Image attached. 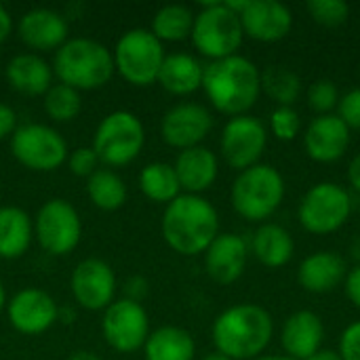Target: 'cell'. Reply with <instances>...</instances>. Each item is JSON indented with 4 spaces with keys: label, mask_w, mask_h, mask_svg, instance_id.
<instances>
[{
    "label": "cell",
    "mask_w": 360,
    "mask_h": 360,
    "mask_svg": "<svg viewBox=\"0 0 360 360\" xmlns=\"http://www.w3.org/2000/svg\"><path fill=\"white\" fill-rule=\"evenodd\" d=\"M202 91L217 112L230 118L245 116L262 95V70L243 55L209 61Z\"/></svg>",
    "instance_id": "cell-1"
},
{
    "label": "cell",
    "mask_w": 360,
    "mask_h": 360,
    "mask_svg": "<svg viewBox=\"0 0 360 360\" xmlns=\"http://www.w3.org/2000/svg\"><path fill=\"white\" fill-rule=\"evenodd\" d=\"M160 232L175 253L186 257L202 255L219 236V213L205 196L179 194L167 205Z\"/></svg>",
    "instance_id": "cell-2"
},
{
    "label": "cell",
    "mask_w": 360,
    "mask_h": 360,
    "mask_svg": "<svg viewBox=\"0 0 360 360\" xmlns=\"http://www.w3.org/2000/svg\"><path fill=\"white\" fill-rule=\"evenodd\" d=\"M211 338L215 350L230 360H255L274 338V321L257 304H236L215 319Z\"/></svg>",
    "instance_id": "cell-3"
},
{
    "label": "cell",
    "mask_w": 360,
    "mask_h": 360,
    "mask_svg": "<svg viewBox=\"0 0 360 360\" xmlns=\"http://www.w3.org/2000/svg\"><path fill=\"white\" fill-rule=\"evenodd\" d=\"M112 51L93 38H68L55 51L53 74L61 84L76 91H95L110 82L114 76Z\"/></svg>",
    "instance_id": "cell-4"
},
{
    "label": "cell",
    "mask_w": 360,
    "mask_h": 360,
    "mask_svg": "<svg viewBox=\"0 0 360 360\" xmlns=\"http://www.w3.org/2000/svg\"><path fill=\"white\" fill-rule=\"evenodd\" d=\"M285 194L287 186L281 171L259 162L236 175L230 190V202L245 221L262 226L281 209Z\"/></svg>",
    "instance_id": "cell-5"
},
{
    "label": "cell",
    "mask_w": 360,
    "mask_h": 360,
    "mask_svg": "<svg viewBox=\"0 0 360 360\" xmlns=\"http://www.w3.org/2000/svg\"><path fill=\"white\" fill-rule=\"evenodd\" d=\"M190 38L194 49L202 57L217 61L238 55L245 32L240 25V17L232 13L226 2H205L194 15Z\"/></svg>",
    "instance_id": "cell-6"
},
{
    "label": "cell",
    "mask_w": 360,
    "mask_h": 360,
    "mask_svg": "<svg viewBox=\"0 0 360 360\" xmlns=\"http://www.w3.org/2000/svg\"><path fill=\"white\" fill-rule=\"evenodd\" d=\"M114 70L135 86H150L156 82L162 61L167 57L162 42L146 27L124 32L114 51Z\"/></svg>",
    "instance_id": "cell-7"
},
{
    "label": "cell",
    "mask_w": 360,
    "mask_h": 360,
    "mask_svg": "<svg viewBox=\"0 0 360 360\" xmlns=\"http://www.w3.org/2000/svg\"><path fill=\"white\" fill-rule=\"evenodd\" d=\"M143 143L146 129L141 120L129 110H114L97 124L91 148L99 162L108 167H124L139 156Z\"/></svg>",
    "instance_id": "cell-8"
},
{
    "label": "cell",
    "mask_w": 360,
    "mask_h": 360,
    "mask_svg": "<svg viewBox=\"0 0 360 360\" xmlns=\"http://www.w3.org/2000/svg\"><path fill=\"white\" fill-rule=\"evenodd\" d=\"M352 215L350 192L333 181L312 186L300 200L297 219L302 228L314 236H327L342 230Z\"/></svg>",
    "instance_id": "cell-9"
},
{
    "label": "cell",
    "mask_w": 360,
    "mask_h": 360,
    "mask_svg": "<svg viewBox=\"0 0 360 360\" xmlns=\"http://www.w3.org/2000/svg\"><path fill=\"white\" fill-rule=\"evenodd\" d=\"M11 152L25 169L49 173L68 160V143L59 131L46 124H21L11 137Z\"/></svg>",
    "instance_id": "cell-10"
},
{
    "label": "cell",
    "mask_w": 360,
    "mask_h": 360,
    "mask_svg": "<svg viewBox=\"0 0 360 360\" xmlns=\"http://www.w3.org/2000/svg\"><path fill=\"white\" fill-rule=\"evenodd\" d=\"M34 236L42 251L53 257L72 253L82 236V221L78 211L63 198L46 200L36 213Z\"/></svg>",
    "instance_id": "cell-11"
},
{
    "label": "cell",
    "mask_w": 360,
    "mask_h": 360,
    "mask_svg": "<svg viewBox=\"0 0 360 360\" xmlns=\"http://www.w3.org/2000/svg\"><path fill=\"white\" fill-rule=\"evenodd\" d=\"M268 148V129L266 124L251 116L230 118L219 137V152L224 162L234 171H245L262 162V156Z\"/></svg>",
    "instance_id": "cell-12"
},
{
    "label": "cell",
    "mask_w": 360,
    "mask_h": 360,
    "mask_svg": "<svg viewBox=\"0 0 360 360\" xmlns=\"http://www.w3.org/2000/svg\"><path fill=\"white\" fill-rule=\"evenodd\" d=\"M101 333L108 346L120 354H131L143 348L150 335V319L146 308L133 300H114L101 319Z\"/></svg>",
    "instance_id": "cell-13"
},
{
    "label": "cell",
    "mask_w": 360,
    "mask_h": 360,
    "mask_svg": "<svg viewBox=\"0 0 360 360\" xmlns=\"http://www.w3.org/2000/svg\"><path fill=\"white\" fill-rule=\"evenodd\" d=\"M72 295L78 306L91 312L105 310L116 295V274L103 259H82L70 278Z\"/></svg>",
    "instance_id": "cell-14"
},
{
    "label": "cell",
    "mask_w": 360,
    "mask_h": 360,
    "mask_svg": "<svg viewBox=\"0 0 360 360\" xmlns=\"http://www.w3.org/2000/svg\"><path fill=\"white\" fill-rule=\"evenodd\" d=\"M213 129L211 112L200 103H177L160 122V137L175 150H190L200 146Z\"/></svg>",
    "instance_id": "cell-15"
},
{
    "label": "cell",
    "mask_w": 360,
    "mask_h": 360,
    "mask_svg": "<svg viewBox=\"0 0 360 360\" xmlns=\"http://www.w3.org/2000/svg\"><path fill=\"white\" fill-rule=\"evenodd\" d=\"M6 316L15 331L40 335L59 319V306L42 289H23L6 302Z\"/></svg>",
    "instance_id": "cell-16"
},
{
    "label": "cell",
    "mask_w": 360,
    "mask_h": 360,
    "mask_svg": "<svg viewBox=\"0 0 360 360\" xmlns=\"http://www.w3.org/2000/svg\"><path fill=\"white\" fill-rule=\"evenodd\" d=\"M350 133L338 114L316 116L304 131V150L314 162H338L350 148Z\"/></svg>",
    "instance_id": "cell-17"
},
{
    "label": "cell",
    "mask_w": 360,
    "mask_h": 360,
    "mask_svg": "<svg viewBox=\"0 0 360 360\" xmlns=\"http://www.w3.org/2000/svg\"><path fill=\"white\" fill-rule=\"evenodd\" d=\"M245 36L257 42H278L293 27V13L287 4L276 0H249L240 13Z\"/></svg>",
    "instance_id": "cell-18"
},
{
    "label": "cell",
    "mask_w": 360,
    "mask_h": 360,
    "mask_svg": "<svg viewBox=\"0 0 360 360\" xmlns=\"http://www.w3.org/2000/svg\"><path fill=\"white\" fill-rule=\"evenodd\" d=\"M202 255L209 278L217 285H232L245 274L249 259V243L240 234L219 232V236L209 245Z\"/></svg>",
    "instance_id": "cell-19"
},
{
    "label": "cell",
    "mask_w": 360,
    "mask_h": 360,
    "mask_svg": "<svg viewBox=\"0 0 360 360\" xmlns=\"http://www.w3.org/2000/svg\"><path fill=\"white\" fill-rule=\"evenodd\" d=\"M325 325L323 319L312 310L293 312L281 329V346L285 356L293 360H306L323 350Z\"/></svg>",
    "instance_id": "cell-20"
},
{
    "label": "cell",
    "mask_w": 360,
    "mask_h": 360,
    "mask_svg": "<svg viewBox=\"0 0 360 360\" xmlns=\"http://www.w3.org/2000/svg\"><path fill=\"white\" fill-rule=\"evenodd\" d=\"M19 38L32 51H57L68 42V21L53 8H32L19 19Z\"/></svg>",
    "instance_id": "cell-21"
},
{
    "label": "cell",
    "mask_w": 360,
    "mask_h": 360,
    "mask_svg": "<svg viewBox=\"0 0 360 360\" xmlns=\"http://www.w3.org/2000/svg\"><path fill=\"white\" fill-rule=\"evenodd\" d=\"M348 274L346 259L335 251H316L297 268V283L304 291L325 295L344 285Z\"/></svg>",
    "instance_id": "cell-22"
},
{
    "label": "cell",
    "mask_w": 360,
    "mask_h": 360,
    "mask_svg": "<svg viewBox=\"0 0 360 360\" xmlns=\"http://www.w3.org/2000/svg\"><path fill=\"white\" fill-rule=\"evenodd\" d=\"M173 169L177 173L179 186L184 194H196L200 196L213 184L219 175V160L215 152H211L205 146H196L190 150H181L173 162Z\"/></svg>",
    "instance_id": "cell-23"
},
{
    "label": "cell",
    "mask_w": 360,
    "mask_h": 360,
    "mask_svg": "<svg viewBox=\"0 0 360 360\" xmlns=\"http://www.w3.org/2000/svg\"><path fill=\"white\" fill-rule=\"evenodd\" d=\"M249 253L264 268L276 270V268L287 266L293 259L295 240L285 226L266 221L253 232L251 243H249Z\"/></svg>",
    "instance_id": "cell-24"
},
{
    "label": "cell",
    "mask_w": 360,
    "mask_h": 360,
    "mask_svg": "<svg viewBox=\"0 0 360 360\" xmlns=\"http://www.w3.org/2000/svg\"><path fill=\"white\" fill-rule=\"evenodd\" d=\"M6 80L21 95H44L53 84V68L36 53H21L6 63Z\"/></svg>",
    "instance_id": "cell-25"
},
{
    "label": "cell",
    "mask_w": 360,
    "mask_h": 360,
    "mask_svg": "<svg viewBox=\"0 0 360 360\" xmlns=\"http://www.w3.org/2000/svg\"><path fill=\"white\" fill-rule=\"evenodd\" d=\"M205 65L188 53H171L165 57L156 82L171 95L186 97L202 89Z\"/></svg>",
    "instance_id": "cell-26"
},
{
    "label": "cell",
    "mask_w": 360,
    "mask_h": 360,
    "mask_svg": "<svg viewBox=\"0 0 360 360\" xmlns=\"http://www.w3.org/2000/svg\"><path fill=\"white\" fill-rule=\"evenodd\" d=\"M34 221L19 207H0V259H19L32 245Z\"/></svg>",
    "instance_id": "cell-27"
},
{
    "label": "cell",
    "mask_w": 360,
    "mask_h": 360,
    "mask_svg": "<svg viewBox=\"0 0 360 360\" xmlns=\"http://www.w3.org/2000/svg\"><path fill=\"white\" fill-rule=\"evenodd\" d=\"M196 344L190 331L181 327H160L143 344L146 360H194Z\"/></svg>",
    "instance_id": "cell-28"
},
{
    "label": "cell",
    "mask_w": 360,
    "mask_h": 360,
    "mask_svg": "<svg viewBox=\"0 0 360 360\" xmlns=\"http://www.w3.org/2000/svg\"><path fill=\"white\" fill-rule=\"evenodd\" d=\"M139 190L152 202L169 205L181 194V186L173 165L169 162H150L139 173Z\"/></svg>",
    "instance_id": "cell-29"
},
{
    "label": "cell",
    "mask_w": 360,
    "mask_h": 360,
    "mask_svg": "<svg viewBox=\"0 0 360 360\" xmlns=\"http://www.w3.org/2000/svg\"><path fill=\"white\" fill-rule=\"evenodd\" d=\"M194 15L196 13H192V8L186 4H165L152 17L150 32L160 42H181L192 34Z\"/></svg>",
    "instance_id": "cell-30"
},
{
    "label": "cell",
    "mask_w": 360,
    "mask_h": 360,
    "mask_svg": "<svg viewBox=\"0 0 360 360\" xmlns=\"http://www.w3.org/2000/svg\"><path fill=\"white\" fill-rule=\"evenodd\" d=\"M262 91L276 103V108H293L304 91V84L302 78L287 65H268L262 72Z\"/></svg>",
    "instance_id": "cell-31"
},
{
    "label": "cell",
    "mask_w": 360,
    "mask_h": 360,
    "mask_svg": "<svg viewBox=\"0 0 360 360\" xmlns=\"http://www.w3.org/2000/svg\"><path fill=\"white\" fill-rule=\"evenodd\" d=\"M86 194L101 211H118L127 202V186L122 177L110 169H99L86 179Z\"/></svg>",
    "instance_id": "cell-32"
},
{
    "label": "cell",
    "mask_w": 360,
    "mask_h": 360,
    "mask_svg": "<svg viewBox=\"0 0 360 360\" xmlns=\"http://www.w3.org/2000/svg\"><path fill=\"white\" fill-rule=\"evenodd\" d=\"M42 108L46 116L55 122H70L74 120L82 110V97L80 91L68 86V84H51V89L42 95Z\"/></svg>",
    "instance_id": "cell-33"
},
{
    "label": "cell",
    "mask_w": 360,
    "mask_h": 360,
    "mask_svg": "<svg viewBox=\"0 0 360 360\" xmlns=\"http://www.w3.org/2000/svg\"><path fill=\"white\" fill-rule=\"evenodd\" d=\"M340 91L338 84L329 78H319L310 84L306 99H308V108L312 112H316V116H325V114H333V110H338L340 103Z\"/></svg>",
    "instance_id": "cell-34"
},
{
    "label": "cell",
    "mask_w": 360,
    "mask_h": 360,
    "mask_svg": "<svg viewBox=\"0 0 360 360\" xmlns=\"http://www.w3.org/2000/svg\"><path fill=\"white\" fill-rule=\"evenodd\" d=\"M306 11L323 27H338L350 17V6L342 0H310Z\"/></svg>",
    "instance_id": "cell-35"
},
{
    "label": "cell",
    "mask_w": 360,
    "mask_h": 360,
    "mask_svg": "<svg viewBox=\"0 0 360 360\" xmlns=\"http://www.w3.org/2000/svg\"><path fill=\"white\" fill-rule=\"evenodd\" d=\"M302 129V118L295 108H276L270 114V133L278 141H293L300 135Z\"/></svg>",
    "instance_id": "cell-36"
},
{
    "label": "cell",
    "mask_w": 360,
    "mask_h": 360,
    "mask_svg": "<svg viewBox=\"0 0 360 360\" xmlns=\"http://www.w3.org/2000/svg\"><path fill=\"white\" fill-rule=\"evenodd\" d=\"M68 165H70V171L76 177H86L89 179L95 171H99V158H97L93 148H76L68 156Z\"/></svg>",
    "instance_id": "cell-37"
},
{
    "label": "cell",
    "mask_w": 360,
    "mask_h": 360,
    "mask_svg": "<svg viewBox=\"0 0 360 360\" xmlns=\"http://www.w3.org/2000/svg\"><path fill=\"white\" fill-rule=\"evenodd\" d=\"M338 116L342 118V122L352 131H360V89H352L346 95L340 97L338 103Z\"/></svg>",
    "instance_id": "cell-38"
},
{
    "label": "cell",
    "mask_w": 360,
    "mask_h": 360,
    "mask_svg": "<svg viewBox=\"0 0 360 360\" xmlns=\"http://www.w3.org/2000/svg\"><path fill=\"white\" fill-rule=\"evenodd\" d=\"M338 354L342 360H360V321L350 323L342 331Z\"/></svg>",
    "instance_id": "cell-39"
},
{
    "label": "cell",
    "mask_w": 360,
    "mask_h": 360,
    "mask_svg": "<svg viewBox=\"0 0 360 360\" xmlns=\"http://www.w3.org/2000/svg\"><path fill=\"white\" fill-rule=\"evenodd\" d=\"M344 285H346L344 289H346V295H348L350 304H354V308L360 310V264H356L352 270H348Z\"/></svg>",
    "instance_id": "cell-40"
},
{
    "label": "cell",
    "mask_w": 360,
    "mask_h": 360,
    "mask_svg": "<svg viewBox=\"0 0 360 360\" xmlns=\"http://www.w3.org/2000/svg\"><path fill=\"white\" fill-rule=\"evenodd\" d=\"M17 131V114L11 105L0 103V141L6 137H13Z\"/></svg>",
    "instance_id": "cell-41"
},
{
    "label": "cell",
    "mask_w": 360,
    "mask_h": 360,
    "mask_svg": "<svg viewBox=\"0 0 360 360\" xmlns=\"http://www.w3.org/2000/svg\"><path fill=\"white\" fill-rule=\"evenodd\" d=\"M124 295H127V300H133V302H139L141 304V300L148 295V283H146V278L131 276L124 283Z\"/></svg>",
    "instance_id": "cell-42"
},
{
    "label": "cell",
    "mask_w": 360,
    "mask_h": 360,
    "mask_svg": "<svg viewBox=\"0 0 360 360\" xmlns=\"http://www.w3.org/2000/svg\"><path fill=\"white\" fill-rule=\"evenodd\" d=\"M348 184L354 192L360 194V152L350 160L348 165Z\"/></svg>",
    "instance_id": "cell-43"
},
{
    "label": "cell",
    "mask_w": 360,
    "mask_h": 360,
    "mask_svg": "<svg viewBox=\"0 0 360 360\" xmlns=\"http://www.w3.org/2000/svg\"><path fill=\"white\" fill-rule=\"evenodd\" d=\"M13 32V17L11 13L0 4V42H4L8 38V34Z\"/></svg>",
    "instance_id": "cell-44"
},
{
    "label": "cell",
    "mask_w": 360,
    "mask_h": 360,
    "mask_svg": "<svg viewBox=\"0 0 360 360\" xmlns=\"http://www.w3.org/2000/svg\"><path fill=\"white\" fill-rule=\"evenodd\" d=\"M306 360H342V359H340L338 350H329V348H323V350H319L316 354H312L310 359H306Z\"/></svg>",
    "instance_id": "cell-45"
},
{
    "label": "cell",
    "mask_w": 360,
    "mask_h": 360,
    "mask_svg": "<svg viewBox=\"0 0 360 360\" xmlns=\"http://www.w3.org/2000/svg\"><path fill=\"white\" fill-rule=\"evenodd\" d=\"M68 360H101L97 354H93V352H86V350H78V352H74L72 356Z\"/></svg>",
    "instance_id": "cell-46"
},
{
    "label": "cell",
    "mask_w": 360,
    "mask_h": 360,
    "mask_svg": "<svg viewBox=\"0 0 360 360\" xmlns=\"http://www.w3.org/2000/svg\"><path fill=\"white\" fill-rule=\"evenodd\" d=\"M255 360H293V359H289V356H285V354H262V356H257Z\"/></svg>",
    "instance_id": "cell-47"
},
{
    "label": "cell",
    "mask_w": 360,
    "mask_h": 360,
    "mask_svg": "<svg viewBox=\"0 0 360 360\" xmlns=\"http://www.w3.org/2000/svg\"><path fill=\"white\" fill-rule=\"evenodd\" d=\"M202 360H230L228 356H224V354H219L217 350L215 352H209L207 356H202Z\"/></svg>",
    "instance_id": "cell-48"
},
{
    "label": "cell",
    "mask_w": 360,
    "mask_h": 360,
    "mask_svg": "<svg viewBox=\"0 0 360 360\" xmlns=\"http://www.w3.org/2000/svg\"><path fill=\"white\" fill-rule=\"evenodd\" d=\"M352 255L359 259V264H360V238H356V240L352 243Z\"/></svg>",
    "instance_id": "cell-49"
},
{
    "label": "cell",
    "mask_w": 360,
    "mask_h": 360,
    "mask_svg": "<svg viewBox=\"0 0 360 360\" xmlns=\"http://www.w3.org/2000/svg\"><path fill=\"white\" fill-rule=\"evenodd\" d=\"M6 308V293H4V287H2V283H0V312Z\"/></svg>",
    "instance_id": "cell-50"
}]
</instances>
